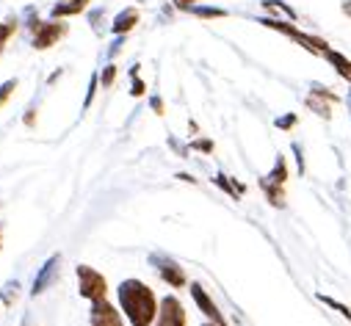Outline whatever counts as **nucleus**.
I'll list each match as a JSON object with an SVG mask.
<instances>
[{
	"instance_id": "nucleus-1",
	"label": "nucleus",
	"mask_w": 351,
	"mask_h": 326,
	"mask_svg": "<svg viewBox=\"0 0 351 326\" xmlns=\"http://www.w3.org/2000/svg\"><path fill=\"white\" fill-rule=\"evenodd\" d=\"M119 296V310L125 312L130 326H152L158 318V296L152 293V288L141 279H122L117 288Z\"/></svg>"
},
{
	"instance_id": "nucleus-2",
	"label": "nucleus",
	"mask_w": 351,
	"mask_h": 326,
	"mask_svg": "<svg viewBox=\"0 0 351 326\" xmlns=\"http://www.w3.org/2000/svg\"><path fill=\"white\" fill-rule=\"evenodd\" d=\"M257 23L266 25V28H271V31H277V34H282V36H288V39H293L296 45H302V47H304L307 53H313V55H321V58H324V53L329 50L326 39L299 31L293 23H285V20H277V17H263V20H257Z\"/></svg>"
},
{
	"instance_id": "nucleus-3",
	"label": "nucleus",
	"mask_w": 351,
	"mask_h": 326,
	"mask_svg": "<svg viewBox=\"0 0 351 326\" xmlns=\"http://www.w3.org/2000/svg\"><path fill=\"white\" fill-rule=\"evenodd\" d=\"M75 277H77V293H80L83 299H89V301L106 299L108 282H106V277H103L97 268H92V266H77V268H75Z\"/></svg>"
},
{
	"instance_id": "nucleus-4",
	"label": "nucleus",
	"mask_w": 351,
	"mask_h": 326,
	"mask_svg": "<svg viewBox=\"0 0 351 326\" xmlns=\"http://www.w3.org/2000/svg\"><path fill=\"white\" fill-rule=\"evenodd\" d=\"M149 263L155 266V271H158V277L169 285V288H186V271L174 263L171 258H166V255H160V252H152L149 255Z\"/></svg>"
},
{
	"instance_id": "nucleus-5",
	"label": "nucleus",
	"mask_w": 351,
	"mask_h": 326,
	"mask_svg": "<svg viewBox=\"0 0 351 326\" xmlns=\"http://www.w3.org/2000/svg\"><path fill=\"white\" fill-rule=\"evenodd\" d=\"M189 318H186V307L178 296H163L160 299V307H158V318H155V326H186Z\"/></svg>"
},
{
	"instance_id": "nucleus-6",
	"label": "nucleus",
	"mask_w": 351,
	"mask_h": 326,
	"mask_svg": "<svg viewBox=\"0 0 351 326\" xmlns=\"http://www.w3.org/2000/svg\"><path fill=\"white\" fill-rule=\"evenodd\" d=\"M307 108H313L321 119H332V105L337 103V95L335 92H329L326 86H321V84H313L310 86V95H307Z\"/></svg>"
},
{
	"instance_id": "nucleus-7",
	"label": "nucleus",
	"mask_w": 351,
	"mask_h": 326,
	"mask_svg": "<svg viewBox=\"0 0 351 326\" xmlns=\"http://www.w3.org/2000/svg\"><path fill=\"white\" fill-rule=\"evenodd\" d=\"M189 290H191L194 304L199 307V312H202L208 321H213V323H219V326H227V318L221 315V310L216 307V301L208 296V290H205L199 282H191V285H189Z\"/></svg>"
},
{
	"instance_id": "nucleus-8",
	"label": "nucleus",
	"mask_w": 351,
	"mask_h": 326,
	"mask_svg": "<svg viewBox=\"0 0 351 326\" xmlns=\"http://www.w3.org/2000/svg\"><path fill=\"white\" fill-rule=\"evenodd\" d=\"M89 323L92 326H125L122 321V312L108 301V299H100V301H92V312H89Z\"/></svg>"
},
{
	"instance_id": "nucleus-9",
	"label": "nucleus",
	"mask_w": 351,
	"mask_h": 326,
	"mask_svg": "<svg viewBox=\"0 0 351 326\" xmlns=\"http://www.w3.org/2000/svg\"><path fill=\"white\" fill-rule=\"evenodd\" d=\"M66 34V23H39V28L34 31V47L36 50H47V47H53L61 36Z\"/></svg>"
},
{
	"instance_id": "nucleus-10",
	"label": "nucleus",
	"mask_w": 351,
	"mask_h": 326,
	"mask_svg": "<svg viewBox=\"0 0 351 326\" xmlns=\"http://www.w3.org/2000/svg\"><path fill=\"white\" fill-rule=\"evenodd\" d=\"M58 268H61V255H50L47 260H45V266L36 271V277H34V288H31V296H39V293H45L50 285H53V279L58 277Z\"/></svg>"
},
{
	"instance_id": "nucleus-11",
	"label": "nucleus",
	"mask_w": 351,
	"mask_h": 326,
	"mask_svg": "<svg viewBox=\"0 0 351 326\" xmlns=\"http://www.w3.org/2000/svg\"><path fill=\"white\" fill-rule=\"evenodd\" d=\"M138 9H125V12H119L117 17H114V23H111V31L117 34V36H122V34H128V31H133L136 28V23H138Z\"/></svg>"
},
{
	"instance_id": "nucleus-12",
	"label": "nucleus",
	"mask_w": 351,
	"mask_h": 326,
	"mask_svg": "<svg viewBox=\"0 0 351 326\" xmlns=\"http://www.w3.org/2000/svg\"><path fill=\"white\" fill-rule=\"evenodd\" d=\"M324 58H326V61H329V64L335 66V72H337V75H340V77L346 80V84L351 86V61H348V58H346L343 53L332 50V47H329V50L324 53Z\"/></svg>"
},
{
	"instance_id": "nucleus-13",
	"label": "nucleus",
	"mask_w": 351,
	"mask_h": 326,
	"mask_svg": "<svg viewBox=\"0 0 351 326\" xmlns=\"http://www.w3.org/2000/svg\"><path fill=\"white\" fill-rule=\"evenodd\" d=\"M260 188L266 194V199L274 205V208H285V186H277V183H269L266 177H260Z\"/></svg>"
},
{
	"instance_id": "nucleus-14",
	"label": "nucleus",
	"mask_w": 351,
	"mask_h": 326,
	"mask_svg": "<svg viewBox=\"0 0 351 326\" xmlns=\"http://www.w3.org/2000/svg\"><path fill=\"white\" fill-rule=\"evenodd\" d=\"M86 9H89V0H69V3H56L50 14L58 20V17H72V14H80V12H86Z\"/></svg>"
},
{
	"instance_id": "nucleus-15",
	"label": "nucleus",
	"mask_w": 351,
	"mask_h": 326,
	"mask_svg": "<svg viewBox=\"0 0 351 326\" xmlns=\"http://www.w3.org/2000/svg\"><path fill=\"white\" fill-rule=\"evenodd\" d=\"M288 177H291V172H288V160H285V155H277L274 169L266 175V180H269V183H277V186H285Z\"/></svg>"
},
{
	"instance_id": "nucleus-16",
	"label": "nucleus",
	"mask_w": 351,
	"mask_h": 326,
	"mask_svg": "<svg viewBox=\"0 0 351 326\" xmlns=\"http://www.w3.org/2000/svg\"><path fill=\"white\" fill-rule=\"evenodd\" d=\"M194 17H202V20H221V17H227V9H216V6H191L189 9Z\"/></svg>"
},
{
	"instance_id": "nucleus-17",
	"label": "nucleus",
	"mask_w": 351,
	"mask_h": 326,
	"mask_svg": "<svg viewBox=\"0 0 351 326\" xmlns=\"http://www.w3.org/2000/svg\"><path fill=\"white\" fill-rule=\"evenodd\" d=\"M213 180H216V186H219V188H224V191H227V194H230L232 199H241V194L246 191V188H243L241 183H232V180H230L227 175H216Z\"/></svg>"
},
{
	"instance_id": "nucleus-18",
	"label": "nucleus",
	"mask_w": 351,
	"mask_h": 326,
	"mask_svg": "<svg viewBox=\"0 0 351 326\" xmlns=\"http://www.w3.org/2000/svg\"><path fill=\"white\" fill-rule=\"evenodd\" d=\"M263 9H266V12H277V14L288 17V20H296V12L288 3H282V0H263Z\"/></svg>"
},
{
	"instance_id": "nucleus-19",
	"label": "nucleus",
	"mask_w": 351,
	"mask_h": 326,
	"mask_svg": "<svg viewBox=\"0 0 351 326\" xmlns=\"http://www.w3.org/2000/svg\"><path fill=\"white\" fill-rule=\"evenodd\" d=\"M318 301H321V304H326L329 310L340 312V315H343L346 321H351V310H348V307H346L343 301H335V299H332V296H326V293H318Z\"/></svg>"
},
{
	"instance_id": "nucleus-20",
	"label": "nucleus",
	"mask_w": 351,
	"mask_h": 326,
	"mask_svg": "<svg viewBox=\"0 0 351 326\" xmlns=\"http://www.w3.org/2000/svg\"><path fill=\"white\" fill-rule=\"evenodd\" d=\"M14 31H17V17H9V20L0 23V53H3L6 42L12 39V34H14Z\"/></svg>"
},
{
	"instance_id": "nucleus-21",
	"label": "nucleus",
	"mask_w": 351,
	"mask_h": 326,
	"mask_svg": "<svg viewBox=\"0 0 351 326\" xmlns=\"http://www.w3.org/2000/svg\"><path fill=\"white\" fill-rule=\"evenodd\" d=\"M17 288H20V282L14 279V282H9V285L3 288V293H0V301H3L6 307H12V304H14V299H17Z\"/></svg>"
},
{
	"instance_id": "nucleus-22",
	"label": "nucleus",
	"mask_w": 351,
	"mask_h": 326,
	"mask_svg": "<svg viewBox=\"0 0 351 326\" xmlns=\"http://www.w3.org/2000/svg\"><path fill=\"white\" fill-rule=\"evenodd\" d=\"M296 122H299V116H296V114H282V116H277V119H274V127H280V130H293V127H296Z\"/></svg>"
},
{
	"instance_id": "nucleus-23",
	"label": "nucleus",
	"mask_w": 351,
	"mask_h": 326,
	"mask_svg": "<svg viewBox=\"0 0 351 326\" xmlns=\"http://www.w3.org/2000/svg\"><path fill=\"white\" fill-rule=\"evenodd\" d=\"M14 89H17V77H14V80H6V84L0 86V108L6 105V100L14 95Z\"/></svg>"
},
{
	"instance_id": "nucleus-24",
	"label": "nucleus",
	"mask_w": 351,
	"mask_h": 326,
	"mask_svg": "<svg viewBox=\"0 0 351 326\" xmlns=\"http://www.w3.org/2000/svg\"><path fill=\"white\" fill-rule=\"evenodd\" d=\"M97 84H100V75H92V80H89V92H86V100H83V108H89V105H92L95 92H97Z\"/></svg>"
},
{
	"instance_id": "nucleus-25",
	"label": "nucleus",
	"mask_w": 351,
	"mask_h": 326,
	"mask_svg": "<svg viewBox=\"0 0 351 326\" xmlns=\"http://www.w3.org/2000/svg\"><path fill=\"white\" fill-rule=\"evenodd\" d=\"M100 80H103V89L114 86V80H117V66H114V64H108V66H106V72L100 75Z\"/></svg>"
},
{
	"instance_id": "nucleus-26",
	"label": "nucleus",
	"mask_w": 351,
	"mask_h": 326,
	"mask_svg": "<svg viewBox=\"0 0 351 326\" xmlns=\"http://www.w3.org/2000/svg\"><path fill=\"white\" fill-rule=\"evenodd\" d=\"M130 75H133V89H130V95H133V97H141V95H144V84L138 80V66H133Z\"/></svg>"
},
{
	"instance_id": "nucleus-27",
	"label": "nucleus",
	"mask_w": 351,
	"mask_h": 326,
	"mask_svg": "<svg viewBox=\"0 0 351 326\" xmlns=\"http://www.w3.org/2000/svg\"><path fill=\"white\" fill-rule=\"evenodd\" d=\"M191 149H202V152H213V141H208V138H197V141L191 144Z\"/></svg>"
},
{
	"instance_id": "nucleus-28",
	"label": "nucleus",
	"mask_w": 351,
	"mask_h": 326,
	"mask_svg": "<svg viewBox=\"0 0 351 326\" xmlns=\"http://www.w3.org/2000/svg\"><path fill=\"white\" fill-rule=\"evenodd\" d=\"M293 152H296V160H299V175H304V155H302V147L293 144Z\"/></svg>"
},
{
	"instance_id": "nucleus-29",
	"label": "nucleus",
	"mask_w": 351,
	"mask_h": 326,
	"mask_svg": "<svg viewBox=\"0 0 351 326\" xmlns=\"http://www.w3.org/2000/svg\"><path fill=\"white\" fill-rule=\"evenodd\" d=\"M174 6L183 9V12H189L191 6H197V0H174Z\"/></svg>"
},
{
	"instance_id": "nucleus-30",
	"label": "nucleus",
	"mask_w": 351,
	"mask_h": 326,
	"mask_svg": "<svg viewBox=\"0 0 351 326\" xmlns=\"http://www.w3.org/2000/svg\"><path fill=\"white\" fill-rule=\"evenodd\" d=\"M149 105H152V111H155V114H163V100H160V97H152V100H149Z\"/></svg>"
},
{
	"instance_id": "nucleus-31",
	"label": "nucleus",
	"mask_w": 351,
	"mask_h": 326,
	"mask_svg": "<svg viewBox=\"0 0 351 326\" xmlns=\"http://www.w3.org/2000/svg\"><path fill=\"white\" fill-rule=\"evenodd\" d=\"M340 9H343V14L351 20V0H343V6H340Z\"/></svg>"
},
{
	"instance_id": "nucleus-32",
	"label": "nucleus",
	"mask_w": 351,
	"mask_h": 326,
	"mask_svg": "<svg viewBox=\"0 0 351 326\" xmlns=\"http://www.w3.org/2000/svg\"><path fill=\"white\" fill-rule=\"evenodd\" d=\"M202 326H219V323H213V321H210V323H202Z\"/></svg>"
}]
</instances>
